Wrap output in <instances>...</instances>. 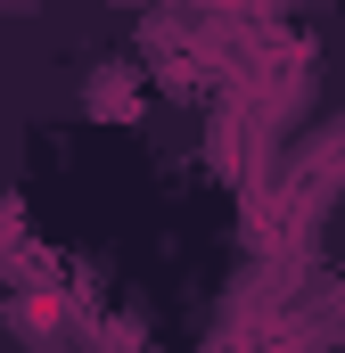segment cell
Here are the masks:
<instances>
[{
    "label": "cell",
    "mask_w": 345,
    "mask_h": 353,
    "mask_svg": "<svg viewBox=\"0 0 345 353\" xmlns=\"http://www.w3.org/2000/svg\"><path fill=\"white\" fill-rule=\"evenodd\" d=\"M83 107H90V115H140V83H132V66H99Z\"/></svg>",
    "instance_id": "cell-1"
},
{
    "label": "cell",
    "mask_w": 345,
    "mask_h": 353,
    "mask_svg": "<svg viewBox=\"0 0 345 353\" xmlns=\"http://www.w3.org/2000/svg\"><path fill=\"white\" fill-rule=\"evenodd\" d=\"M8 329H17L25 345L58 337V296H17V304H8Z\"/></svg>",
    "instance_id": "cell-2"
}]
</instances>
